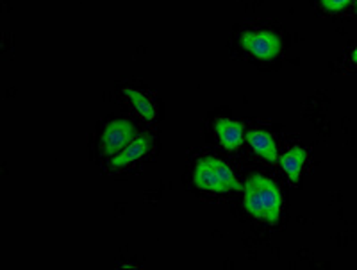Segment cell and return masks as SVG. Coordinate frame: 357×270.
Wrapping results in <instances>:
<instances>
[{
    "label": "cell",
    "mask_w": 357,
    "mask_h": 270,
    "mask_svg": "<svg viewBox=\"0 0 357 270\" xmlns=\"http://www.w3.org/2000/svg\"><path fill=\"white\" fill-rule=\"evenodd\" d=\"M321 6H324L325 11H331V13H340L343 9H347L350 6L352 0H320Z\"/></svg>",
    "instance_id": "30bf717a"
},
{
    "label": "cell",
    "mask_w": 357,
    "mask_h": 270,
    "mask_svg": "<svg viewBox=\"0 0 357 270\" xmlns=\"http://www.w3.org/2000/svg\"><path fill=\"white\" fill-rule=\"evenodd\" d=\"M243 193L245 209L252 217L268 222V224L279 222L282 197H280L279 186L272 179H268L261 174L250 176L245 183Z\"/></svg>",
    "instance_id": "6da1fadb"
},
{
    "label": "cell",
    "mask_w": 357,
    "mask_h": 270,
    "mask_svg": "<svg viewBox=\"0 0 357 270\" xmlns=\"http://www.w3.org/2000/svg\"><path fill=\"white\" fill-rule=\"evenodd\" d=\"M241 47L261 61H272L280 52V38L272 31H247L241 36Z\"/></svg>",
    "instance_id": "7a4b0ae2"
},
{
    "label": "cell",
    "mask_w": 357,
    "mask_h": 270,
    "mask_svg": "<svg viewBox=\"0 0 357 270\" xmlns=\"http://www.w3.org/2000/svg\"><path fill=\"white\" fill-rule=\"evenodd\" d=\"M193 183H195L197 188L204 190V192H213V193L231 192V188H229L227 184L223 183V181L218 177V174L213 170L209 161L206 160V156L197 161L195 170H193Z\"/></svg>",
    "instance_id": "277c9868"
},
{
    "label": "cell",
    "mask_w": 357,
    "mask_h": 270,
    "mask_svg": "<svg viewBox=\"0 0 357 270\" xmlns=\"http://www.w3.org/2000/svg\"><path fill=\"white\" fill-rule=\"evenodd\" d=\"M352 59H354V63H356V65H357V47H356V49H354V52H352Z\"/></svg>",
    "instance_id": "8fae6325"
},
{
    "label": "cell",
    "mask_w": 357,
    "mask_h": 270,
    "mask_svg": "<svg viewBox=\"0 0 357 270\" xmlns=\"http://www.w3.org/2000/svg\"><path fill=\"white\" fill-rule=\"evenodd\" d=\"M136 138V127L132 122L126 119L113 120L106 126L104 133H102V149L106 156H116L118 152H122L127 145Z\"/></svg>",
    "instance_id": "3957f363"
},
{
    "label": "cell",
    "mask_w": 357,
    "mask_h": 270,
    "mask_svg": "<svg viewBox=\"0 0 357 270\" xmlns=\"http://www.w3.org/2000/svg\"><path fill=\"white\" fill-rule=\"evenodd\" d=\"M152 145V136L143 135V136H136V138L123 149L122 152H118L116 156H113V160H111V167L113 168H123L127 165L134 163L136 160H139L142 156H145L149 152Z\"/></svg>",
    "instance_id": "52a82bcc"
},
{
    "label": "cell",
    "mask_w": 357,
    "mask_h": 270,
    "mask_svg": "<svg viewBox=\"0 0 357 270\" xmlns=\"http://www.w3.org/2000/svg\"><path fill=\"white\" fill-rule=\"evenodd\" d=\"M123 95L130 100V104L134 106V110L138 111L139 115L143 117L145 120L152 122L155 119V110H154V104L151 103V98L143 95L142 91L134 90V88H123Z\"/></svg>",
    "instance_id": "9c48e42d"
},
{
    "label": "cell",
    "mask_w": 357,
    "mask_h": 270,
    "mask_svg": "<svg viewBox=\"0 0 357 270\" xmlns=\"http://www.w3.org/2000/svg\"><path fill=\"white\" fill-rule=\"evenodd\" d=\"M215 129H216V135H218L220 145H222L225 151L232 152L236 151V149H240L245 136L243 123L231 119H218L215 123Z\"/></svg>",
    "instance_id": "5b68a950"
},
{
    "label": "cell",
    "mask_w": 357,
    "mask_h": 270,
    "mask_svg": "<svg viewBox=\"0 0 357 270\" xmlns=\"http://www.w3.org/2000/svg\"><path fill=\"white\" fill-rule=\"evenodd\" d=\"M245 138H247L248 145L252 147V151L259 154L263 160H266L268 163H279V154H277V144L275 140L272 138V135H268L263 129H250V131L245 133Z\"/></svg>",
    "instance_id": "8992f818"
},
{
    "label": "cell",
    "mask_w": 357,
    "mask_h": 270,
    "mask_svg": "<svg viewBox=\"0 0 357 270\" xmlns=\"http://www.w3.org/2000/svg\"><path fill=\"white\" fill-rule=\"evenodd\" d=\"M305 160H307V152L302 147H293L282 156H279V165L284 170L288 179L291 183H298L302 176V168H304Z\"/></svg>",
    "instance_id": "ba28073f"
}]
</instances>
